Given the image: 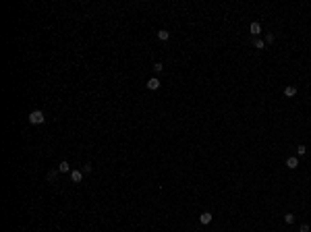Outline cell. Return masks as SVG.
<instances>
[{
	"label": "cell",
	"mask_w": 311,
	"mask_h": 232,
	"mask_svg": "<svg viewBox=\"0 0 311 232\" xmlns=\"http://www.w3.org/2000/svg\"><path fill=\"white\" fill-rule=\"evenodd\" d=\"M299 230H301V232H309V226H307V224H301Z\"/></svg>",
	"instance_id": "cell-16"
},
{
	"label": "cell",
	"mask_w": 311,
	"mask_h": 232,
	"mask_svg": "<svg viewBox=\"0 0 311 232\" xmlns=\"http://www.w3.org/2000/svg\"><path fill=\"white\" fill-rule=\"evenodd\" d=\"M249 31H251V33H253L255 37H257V35L261 33V25H259L257 21H255V23H251V27H249Z\"/></svg>",
	"instance_id": "cell-4"
},
{
	"label": "cell",
	"mask_w": 311,
	"mask_h": 232,
	"mask_svg": "<svg viewBox=\"0 0 311 232\" xmlns=\"http://www.w3.org/2000/svg\"><path fill=\"white\" fill-rule=\"evenodd\" d=\"M162 69H164V66H162V62H156V64H154V73H156V75H158V73H162Z\"/></svg>",
	"instance_id": "cell-12"
},
{
	"label": "cell",
	"mask_w": 311,
	"mask_h": 232,
	"mask_svg": "<svg viewBox=\"0 0 311 232\" xmlns=\"http://www.w3.org/2000/svg\"><path fill=\"white\" fill-rule=\"evenodd\" d=\"M91 172V164H85V166H83V174H89Z\"/></svg>",
	"instance_id": "cell-15"
},
{
	"label": "cell",
	"mask_w": 311,
	"mask_h": 232,
	"mask_svg": "<svg viewBox=\"0 0 311 232\" xmlns=\"http://www.w3.org/2000/svg\"><path fill=\"white\" fill-rule=\"evenodd\" d=\"M274 41V33H268L265 35V44H272Z\"/></svg>",
	"instance_id": "cell-14"
},
{
	"label": "cell",
	"mask_w": 311,
	"mask_h": 232,
	"mask_svg": "<svg viewBox=\"0 0 311 232\" xmlns=\"http://www.w3.org/2000/svg\"><path fill=\"white\" fill-rule=\"evenodd\" d=\"M297 153H299V156H305V153H307V147H305V145H299V147H297Z\"/></svg>",
	"instance_id": "cell-11"
},
{
	"label": "cell",
	"mask_w": 311,
	"mask_h": 232,
	"mask_svg": "<svg viewBox=\"0 0 311 232\" xmlns=\"http://www.w3.org/2000/svg\"><path fill=\"white\" fill-rule=\"evenodd\" d=\"M44 120H46V116H44L42 110H33L29 114V122H31V124H42Z\"/></svg>",
	"instance_id": "cell-1"
},
{
	"label": "cell",
	"mask_w": 311,
	"mask_h": 232,
	"mask_svg": "<svg viewBox=\"0 0 311 232\" xmlns=\"http://www.w3.org/2000/svg\"><path fill=\"white\" fill-rule=\"evenodd\" d=\"M286 166H288V168H290V170H294V168H297V166H299V160H297V157H294V156H290V157H288V160H286Z\"/></svg>",
	"instance_id": "cell-5"
},
{
	"label": "cell",
	"mask_w": 311,
	"mask_h": 232,
	"mask_svg": "<svg viewBox=\"0 0 311 232\" xmlns=\"http://www.w3.org/2000/svg\"><path fill=\"white\" fill-rule=\"evenodd\" d=\"M48 178L54 180V178H56V172H54V170H52V172H48Z\"/></svg>",
	"instance_id": "cell-17"
},
{
	"label": "cell",
	"mask_w": 311,
	"mask_h": 232,
	"mask_svg": "<svg viewBox=\"0 0 311 232\" xmlns=\"http://www.w3.org/2000/svg\"><path fill=\"white\" fill-rule=\"evenodd\" d=\"M253 46L259 48V50H264V48H265V41L261 40V37H255V40H253Z\"/></svg>",
	"instance_id": "cell-9"
},
{
	"label": "cell",
	"mask_w": 311,
	"mask_h": 232,
	"mask_svg": "<svg viewBox=\"0 0 311 232\" xmlns=\"http://www.w3.org/2000/svg\"><path fill=\"white\" fill-rule=\"evenodd\" d=\"M83 178V170H71V180L73 182H81Z\"/></svg>",
	"instance_id": "cell-2"
},
{
	"label": "cell",
	"mask_w": 311,
	"mask_h": 232,
	"mask_svg": "<svg viewBox=\"0 0 311 232\" xmlns=\"http://www.w3.org/2000/svg\"><path fill=\"white\" fill-rule=\"evenodd\" d=\"M168 37H170V33H168L166 29H160V31H158V40L160 41H166Z\"/></svg>",
	"instance_id": "cell-8"
},
{
	"label": "cell",
	"mask_w": 311,
	"mask_h": 232,
	"mask_svg": "<svg viewBox=\"0 0 311 232\" xmlns=\"http://www.w3.org/2000/svg\"><path fill=\"white\" fill-rule=\"evenodd\" d=\"M199 222H201V224H210V222H212V214H210V211H203V214L199 215Z\"/></svg>",
	"instance_id": "cell-6"
},
{
	"label": "cell",
	"mask_w": 311,
	"mask_h": 232,
	"mask_svg": "<svg viewBox=\"0 0 311 232\" xmlns=\"http://www.w3.org/2000/svg\"><path fill=\"white\" fill-rule=\"evenodd\" d=\"M58 172H69V162H60L58 164Z\"/></svg>",
	"instance_id": "cell-10"
},
{
	"label": "cell",
	"mask_w": 311,
	"mask_h": 232,
	"mask_svg": "<svg viewBox=\"0 0 311 232\" xmlns=\"http://www.w3.org/2000/svg\"><path fill=\"white\" fill-rule=\"evenodd\" d=\"M284 95H286V98H293V95H297V87H294V85H288L286 89H284Z\"/></svg>",
	"instance_id": "cell-7"
},
{
	"label": "cell",
	"mask_w": 311,
	"mask_h": 232,
	"mask_svg": "<svg viewBox=\"0 0 311 232\" xmlns=\"http://www.w3.org/2000/svg\"><path fill=\"white\" fill-rule=\"evenodd\" d=\"M284 222H286V224H293V222H294V215H293V214H286V215H284Z\"/></svg>",
	"instance_id": "cell-13"
},
{
	"label": "cell",
	"mask_w": 311,
	"mask_h": 232,
	"mask_svg": "<svg viewBox=\"0 0 311 232\" xmlns=\"http://www.w3.org/2000/svg\"><path fill=\"white\" fill-rule=\"evenodd\" d=\"M158 87H160V79H158V77H151L150 81H147V89H151V91H156Z\"/></svg>",
	"instance_id": "cell-3"
}]
</instances>
